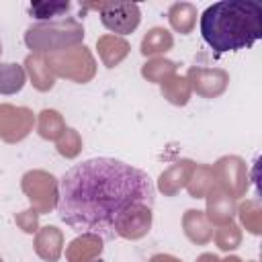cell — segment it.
Segmentation results:
<instances>
[{
    "label": "cell",
    "instance_id": "obj_1",
    "mask_svg": "<svg viewBox=\"0 0 262 262\" xmlns=\"http://www.w3.org/2000/svg\"><path fill=\"white\" fill-rule=\"evenodd\" d=\"M156 186L147 172L115 158L74 164L59 180L57 215L76 233L117 239L123 221L139 207L151 209Z\"/></svg>",
    "mask_w": 262,
    "mask_h": 262
},
{
    "label": "cell",
    "instance_id": "obj_2",
    "mask_svg": "<svg viewBox=\"0 0 262 262\" xmlns=\"http://www.w3.org/2000/svg\"><path fill=\"white\" fill-rule=\"evenodd\" d=\"M201 37L215 53L252 47L262 37V6L254 0H221L201 14Z\"/></svg>",
    "mask_w": 262,
    "mask_h": 262
},
{
    "label": "cell",
    "instance_id": "obj_3",
    "mask_svg": "<svg viewBox=\"0 0 262 262\" xmlns=\"http://www.w3.org/2000/svg\"><path fill=\"white\" fill-rule=\"evenodd\" d=\"M94 8H98L102 25L108 31H115L119 35H127L139 25L137 4H100Z\"/></svg>",
    "mask_w": 262,
    "mask_h": 262
},
{
    "label": "cell",
    "instance_id": "obj_4",
    "mask_svg": "<svg viewBox=\"0 0 262 262\" xmlns=\"http://www.w3.org/2000/svg\"><path fill=\"white\" fill-rule=\"evenodd\" d=\"M68 8H70V2H35L31 6V14L39 20H47V18L59 16Z\"/></svg>",
    "mask_w": 262,
    "mask_h": 262
}]
</instances>
